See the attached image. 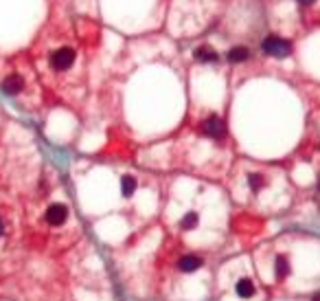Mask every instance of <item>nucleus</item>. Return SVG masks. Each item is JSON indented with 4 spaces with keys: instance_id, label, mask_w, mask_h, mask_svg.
Wrapping results in <instances>:
<instances>
[{
    "instance_id": "dca6fc26",
    "label": "nucleus",
    "mask_w": 320,
    "mask_h": 301,
    "mask_svg": "<svg viewBox=\"0 0 320 301\" xmlns=\"http://www.w3.org/2000/svg\"><path fill=\"white\" fill-rule=\"evenodd\" d=\"M313 301H320V294H318V297H316V299H313Z\"/></svg>"
},
{
    "instance_id": "f3484780",
    "label": "nucleus",
    "mask_w": 320,
    "mask_h": 301,
    "mask_svg": "<svg viewBox=\"0 0 320 301\" xmlns=\"http://www.w3.org/2000/svg\"><path fill=\"white\" fill-rule=\"evenodd\" d=\"M318 187H320V185H318Z\"/></svg>"
},
{
    "instance_id": "6e6552de",
    "label": "nucleus",
    "mask_w": 320,
    "mask_h": 301,
    "mask_svg": "<svg viewBox=\"0 0 320 301\" xmlns=\"http://www.w3.org/2000/svg\"><path fill=\"white\" fill-rule=\"evenodd\" d=\"M235 290H237V294L241 299H248V297H252V294L257 292V288H255V284H252V279H239Z\"/></svg>"
},
{
    "instance_id": "f8f14e48",
    "label": "nucleus",
    "mask_w": 320,
    "mask_h": 301,
    "mask_svg": "<svg viewBox=\"0 0 320 301\" xmlns=\"http://www.w3.org/2000/svg\"><path fill=\"white\" fill-rule=\"evenodd\" d=\"M248 185H250V189L259 191L265 185V178L261 176V174H248Z\"/></svg>"
},
{
    "instance_id": "7ed1b4c3",
    "label": "nucleus",
    "mask_w": 320,
    "mask_h": 301,
    "mask_svg": "<svg viewBox=\"0 0 320 301\" xmlns=\"http://www.w3.org/2000/svg\"><path fill=\"white\" fill-rule=\"evenodd\" d=\"M202 130H204V134H208L210 138H224L226 136V125H224V121H222L220 117H215V114L204 121Z\"/></svg>"
},
{
    "instance_id": "423d86ee",
    "label": "nucleus",
    "mask_w": 320,
    "mask_h": 301,
    "mask_svg": "<svg viewBox=\"0 0 320 301\" xmlns=\"http://www.w3.org/2000/svg\"><path fill=\"white\" fill-rule=\"evenodd\" d=\"M204 264L202 257H197V255H184L182 260L178 262V268L182 270V273H193V270H197Z\"/></svg>"
},
{
    "instance_id": "0eeeda50",
    "label": "nucleus",
    "mask_w": 320,
    "mask_h": 301,
    "mask_svg": "<svg viewBox=\"0 0 320 301\" xmlns=\"http://www.w3.org/2000/svg\"><path fill=\"white\" fill-rule=\"evenodd\" d=\"M193 55H195L197 62H206V64L217 62V59H220V55H217L213 49H208V46H197V49L193 51Z\"/></svg>"
},
{
    "instance_id": "20e7f679",
    "label": "nucleus",
    "mask_w": 320,
    "mask_h": 301,
    "mask_svg": "<svg viewBox=\"0 0 320 301\" xmlns=\"http://www.w3.org/2000/svg\"><path fill=\"white\" fill-rule=\"evenodd\" d=\"M66 218H68V209H66V204H51V207L46 209V222L48 224H53V227H59V224H64Z\"/></svg>"
},
{
    "instance_id": "1a4fd4ad",
    "label": "nucleus",
    "mask_w": 320,
    "mask_h": 301,
    "mask_svg": "<svg viewBox=\"0 0 320 301\" xmlns=\"http://www.w3.org/2000/svg\"><path fill=\"white\" fill-rule=\"evenodd\" d=\"M250 57V51L246 49V46H233L231 51H228V59L235 64V62H246V59Z\"/></svg>"
},
{
    "instance_id": "f03ea898",
    "label": "nucleus",
    "mask_w": 320,
    "mask_h": 301,
    "mask_svg": "<svg viewBox=\"0 0 320 301\" xmlns=\"http://www.w3.org/2000/svg\"><path fill=\"white\" fill-rule=\"evenodd\" d=\"M72 62H75V49H70V46H62V49L53 51V55H51V66L55 70L70 68Z\"/></svg>"
},
{
    "instance_id": "ddd939ff",
    "label": "nucleus",
    "mask_w": 320,
    "mask_h": 301,
    "mask_svg": "<svg viewBox=\"0 0 320 301\" xmlns=\"http://www.w3.org/2000/svg\"><path fill=\"white\" fill-rule=\"evenodd\" d=\"M197 222H200V218H197V213H186L184 218H182V222H180V227L182 229H195L197 227Z\"/></svg>"
},
{
    "instance_id": "f257e3e1",
    "label": "nucleus",
    "mask_w": 320,
    "mask_h": 301,
    "mask_svg": "<svg viewBox=\"0 0 320 301\" xmlns=\"http://www.w3.org/2000/svg\"><path fill=\"white\" fill-rule=\"evenodd\" d=\"M261 49L265 55H272V57H287L292 53V42L289 40H283L279 35H268L263 40Z\"/></svg>"
},
{
    "instance_id": "39448f33",
    "label": "nucleus",
    "mask_w": 320,
    "mask_h": 301,
    "mask_svg": "<svg viewBox=\"0 0 320 301\" xmlns=\"http://www.w3.org/2000/svg\"><path fill=\"white\" fill-rule=\"evenodd\" d=\"M24 88V80H22V75H7L3 80V90L7 95H18L20 93V90Z\"/></svg>"
},
{
    "instance_id": "9b49d317",
    "label": "nucleus",
    "mask_w": 320,
    "mask_h": 301,
    "mask_svg": "<svg viewBox=\"0 0 320 301\" xmlns=\"http://www.w3.org/2000/svg\"><path fill=\"white\" fill-rule=\"evenodd\" d=\"M274 268H276V277H285L289 275V262H287V257L285 255H279L276 257V262H274Z\"/></svg>"
},
{
    "instance_id": "2eb2a0df",
    "label": "nucleus",
    "mask_w": 320,
    "mask_h": 301,
    "mask_svg": "<svg viewBox=\"0 0 320 301\" xmlns=\"http://www.w3.org/2000/svg\"><path fill=\"white\" fill-rule=\"evenodd\" d=\"M5 233V224H3V220H0V236Z\"/></svg>"
},
{
    "instance_id": "9d476101",
    "label": "nucleus",
    "mask_w": 320,
    "mask_h": 301,
    "mask_svg": "<svg viewBox=\"0 0 320 301\" xmlns=\"http://www.w3.org/2000/svg\"><path fill=\"white\" fill-rule=\"evenodd\" d=\"M121 191H123V196L128 198L136 191V178L134 176H123L121 178Z\"/></svg>"
},
{
    "instance_id": "4468645a",
    "label": "nucleus",
    "mask_w": 320,
    "mask_h": 301,
    "mask_svg": "<svg viewBox=\"0 0 320 301\" xmlns=\"http://www.w3.org/2000/svg\"><path fill=\"white\" fill-rule=\"evenodd\" d=\"M298 3H300V5H311L313 0H298Z\"/></svg>"
}]
</instances>
